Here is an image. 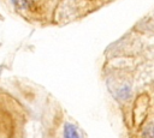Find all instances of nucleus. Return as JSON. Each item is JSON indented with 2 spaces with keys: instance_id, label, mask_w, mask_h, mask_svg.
Wrapping results in <instances>:
<instances>
[{
  "instance_id": "obj_2",
  "label": "nucleus",
  "mask_w": 154,
  "mask_h": 138,
  "mask_svg": "<svg viewBox=\"0 0 154 138\" xmlns=\"http://www.w3.org/2000/svg\"><path fill=\"white\" fill-rule=\"evenodd\" d=\"M144 138H154V122L149 124L144 128Z\"/></svg>"
},
{
  "instance_id": "obj_1",
  "label": "nucleus",
  "mask_w": 154,
  "mask_h": 138,
  "mask_svg": "<svg viewBox=\"0 0 154 138\" xmlns=\"http://www.w3.org/2000/svg\"><path fill=\"white\" fill-rule=\"evenodd\" d=\"M63 138H83V137L75 124L66 121L63 127Z\"/></svg>"
}]
</instances>
